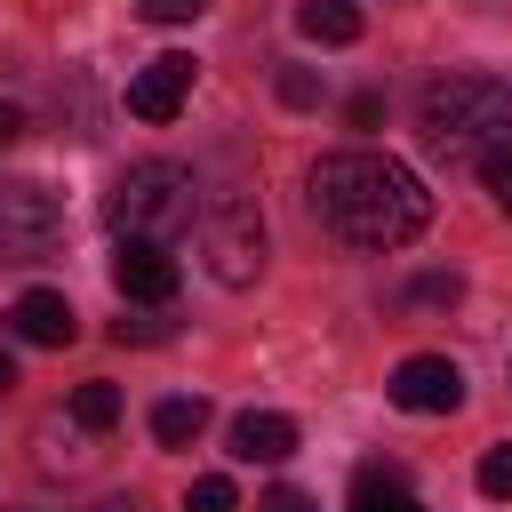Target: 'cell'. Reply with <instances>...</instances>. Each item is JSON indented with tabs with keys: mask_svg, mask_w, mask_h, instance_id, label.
<instances>
[{
	"mask_svg": "<svg viewBox=\"0 0 512 512\" xmlns=\"http://www.w3.org/2000/svg\"><path fill=\"white\" fill-rule=\"evenodd\" d=\"M184 512H240V496H232L224 472H200V480L184 488Z\"/></svg>",
	"mask_w": 512,
	"mask_h": 512,
	"instance_id": "16",
	"label": "cell"
},
{
	"mask_svg": "<svg viewBox=\"0 0 512 512\" xmlns=\"http://www.w3.org/2000/svg\"><path fill=\"white\" fill-rule=\"evenodd\" d=\"M96 512H144V504H136V496H104Z\"/></svg>",
	"mask_w": 512,
	"mask_h": 512,
	"instance_id": "26",
	"label": "cell"
},
{
	"mask_svg": "<svg viewBox=\"0 0 512 512\" xmlns=\"http://www.w3.org/2000/svg\"><path fill=\"white\" fill-rule=\"evenodd\" d=\"M296 32L320 40V48H352V40H360V8H352V0H304V8H296Z\"/></svg>",
	"mask_w": 512,
	"mask_h": 512,
	"instance_id": "12",
	"label": "cell"
},
{
	"mask_svg": "<svg viewBox=\"0 0 512 512\" xmlns=\"http://www.w3.org/2000/svg\"><path fill=\"white\" fill-rule=\"evenodd\" d=\"M72 424H80V432H112V424H120V392H112L104 376L80 384V392H72Z\"/></svg>",
	"mask_w": 512,
	"mask_h": 512,
	"instance_id": "15",
	"label": "cell"
},
{
	"mask_svg": "<svg viewBox=\"0 0 512 512\" xmlns=\"http://www.w3.org/2000/svg\"><path fill=\"white\" fill-rule=\"evenodd\" d=\"M192 96V56H152L136 80H128V112L136 120H176Z\"/></svg>",
	"mask_w": 512,
	"mask_h": 512,
	"instance_id": "8",
	"label": "cell"
},
{
	"mask_svg": "<svg viewBox=\"0 0 512 512\" xmlns=\"http://www.w3.org/2000/svg\"><path fill=\"white\" fill-rule=\"evenodd\" d=\"M64 240V208L32 176H0V264H40Z\"/></svg>",
	"mask_w": 512,
	"mask_h": 512,
	"instance_id": "5",
	"label": "cell"
},
{
	"mask_svg": "<svg viewBox=\"0 0 512 512\" xmlns=\"http://www.w3.org/2000/svg\"><path fill=\"white\" fill-rule=\"evenodd\" d=\"M112 288H120L128 304H168V296H176V256H168L160 240H120V248H112Z\"/></svg>",
	"mask_w": 512,
	"mask_h": 512,
	"instance_id": "7",
	"label": "cell"
},
{
	"mask_svg": "<svg viewBox=\"0 0 512 512\" xmlns=\"http://www.w3.org/2000/svg\"><path fill=\"white\" fill-rule=\"evenodd\" d=\"M8 392H16V360L0 352V400H8Z\"/></svg>",
	"mask_w": 512,
	"mask_h": 512,
	"instance_id": "25",
	"label": "cell"
},
{
	"mask_svg": "<svg viewBox=\"0 0 512 512\" xmlns=\"http://www.w3.org/2000/svg\"><path fill=\"white\" fill-rule=\"evenodd\" d=\"M16 136H24V112H16L8 96H0V144H16Z\"/></svg>",
	"mask_w": 512,
	"mask_h": 512,
	"instance_id": "24",
	"label": "cell"
},
{
	"mask_svg": "<svg viewBox=\"0 0 512 512\" xmlns=\"http://www.w3.org/2000/svg\"><path fill=\"white\" fill-rule=\"evenodd\" d=\"M200 8H208V0H136V16H144V24H192Z\"/></svg>",
	"mask_w": 512,
	"mask_h": 512,
	"instance_id": "19",
	"label": "cell"
},
{
	"mask_svg": "<svg viewBox=\"0 0 512 512\" xmlns=\"http://www.w3.org/2000/svg\"><path fill=\"white\" fill-rule=\"evenodd\" d=\"M200 256H208V272L224 288H248L264 272V216H256V200H240V192L208 200L200 208Z\"/></svg>",
	"mask_w": 512,
	"mask_h": 512,
	"instance_id": "4",
	"label": "cell"
},
{
	"mask_svg": "<svg viewBox=\"0 0 512 512\" xmlns=\"http://www.w3.org/2000/svg\"><path fill=\"white\" fill-rule=\"evenodd\" d=\"M392 408H408V416H448L456 400H464V368L448 360V352H416V360H400L392 368Z\"/></svg>",
	"mask_w": 512,
	"mask_h": 512,
	"instance_id": "6",
	"label": "cell"
},
{
	"mask_svg": "<svg viewBox=\"0 0 512 512\" xmlns=\"http://www.w3.org/2000/svg\"><path fill=\"white\" fill-rule=\"evenodd\" d=\"M352 512H424V496L408 488L400 464H360V480H352Z\"/></svg>",
	"mask_w": 512,
	"mask_h": 512,
	"instance_id": "11",
	"label": "cell"
},
{
	"mask_svg": "<svg viewBox=\"0 0 512 512\" xmlns=\"http://www.w3.org/2000/svg\"><path fill=\"white\" fill-rule=\"evenodd\" d=\"M256 512H320V504H312L304 488H264V496H256Z\"/></svg>",
	"mask_w": 512,
	"mask_h": 512,
	"instance_id": "21",
	"label": "cell"
},
{
	"mask_svg": "<svg viewBox=\"0 0 512 512\" xmlns=\"http://www.w3.org/2000/svg\"><path fill=\"white\" fill-rule=\"evenodd\" d=\"M312 216L344 240V248H368V256H392L408 248L424 224H432V192L416 184V168H400L392 152H328L312 168Z\"/></svg>",
	"mask_w": 512,
	"mask_h": 512,
	"instance_id": "1",
	"label": "cell"
},
{
	"mask_svg": "<svg viewBox=\"0 0 512 512\" xmlns=\"http://www.w3.org/2000/svg\"><path fill=\"white\" fill-rule=\"evenodd\" d=\"M416 128H424V152H432V160L480 168V160L512 152V88L488 80V72H448V80L424 88Z\"/></svg>",
	"mask_w": 512,
	"mask_h": 512,
	"instance_id": "2",
	"label": "cell"
},
{
	"mask_svg": "<svg viewBox=\"0 0 512 512\" xmlns=\"http://www.w3.org/2000/svg\"><path fill=\"white\" fill-rule=\"evenodd\" d=\"M232 456H240V464H280V456H296V416H280V408L232 416Z\"/></svg>",
	"mask_w": 512,
	"mask_h": 512,
	"instance_id": "10",
	"label": "cell"
},
{
	"mask_svg": "<svg viewBox=\"0 0 512 512\" xmlns=\"http://www.w3.org/2000/svg\"><path fill=\"white\" fill-rule=\"evenodd\" d=\"M480 496H496V504L512 496V440H496V448L480 456Z\"/></svg>",
	"mask_w": 512,
	"mask_h": 512,
	"instance_id": "18",
	"label": "cell"
},
{
	"mask_svg": "<svg viewBox=\"0 0 512 512\" xmlns=\"http://www.w3.org/2000/svg\"><path fill=\"white\" fill-rule=\"evenodd\" d=\"M456 296H464V280H456V272H424V280H408V296H400V304H408V312H424V304H456Z\"/></svg>",
	"mask_w": 512,
	"mask_h": 512,
	"instance_id": "17",
	"label": "cell"
},
{
	"mask_svg": "<svg viewBox=\"0 0 512 512\" xmlns=\"http://www.w3.org/2000/svg\"><path fill=\"white\" fill-rule=\"evenodd\" d=\"M480 184H488V200L512 216V152H496V160H480Z\"/></svg>",
	"mask_w": 512,
	"mask_h": 512,
	"instance_id": "20",
	"label": "cell"
},
{
	"mask_svg": "<svg viewBox=\"0 0 512 512\" xmlns=\"http://www.w3.org/2000/svg\"><path fill=\"white\" fill-rule=\"evenodd\" d=\"M192 216H200V184H192V168H176V160H136V168H120L112 176V192H104V224L120 232V240H184L192 232Z\"/></svg>",
	"mask_w": 512,
	"mask_h": 512,
	"instance_id": "3",
	"label": "cell"
},
{
	"mask_svg": "<svg viewBox=\"0 0 512 512\" xmlns=\"http://www.w3.org/2000/svg\"><path fill=\"white\" fill-rule=\"evenodd\" d=\"M200 432H208V400H184V392H176V400L152 408V440H160V448H192Z\"/></svg>",
	"mask_w": 512,
	"mask_h": 512,
	"instance_id": "13",
	"label": "cell"
},
{
	"mask_svg": "<svg viewBox=\"0 0 512 512\" xmlns=\"http://www.w3.org/2000/svg\"><path fill=\"white\" fill-rule=\"evenodd\" d=\"M280 96H288V104H320V88H312V72H280Z\"/></svg>",
	"mask_w": 512,
	"mask_h": 512,
	"instance_id": "22",
	"label": "cell"
},
{
	"mask_svg": "<svg viewBox=\"0 0 512 512\" xmlns=\"http://www.w3.org/2000/svg\"><path fill=\"white\" fill-rule=\"evenodd\" d=\"M376 112H384V96H376V88H360V96H352V128H376Z\"/></svg>",
	"mask_w": 512,
	"mask_h": 512,
	"instance_id": "23",
	"label": "cell"
},
{
	"mask_svg": "<svg viewBox=\"0 0 512 512\" xmlns=\"http://www.w3.org/2000/svg\"><path fill=\"white\" fill-rule=\"evenodd\" d=\"M112 336H120V344H168V336H176V312H168V304H128V312L112 320Z\"/></svg>",
	"mask_w": 512,
	"mask_h": 512,
	"instance_id": "14",
	"label": "cell"
},
{
	"mask_svg": "<svg viewBox=\"0 0 512 512\" xmlns=\"http://www.w3.org/2000/svg\"><path fill=\"white\" fill-rule=\"evenodd\" d=\"M8 328H16L24 344H72V336H80V312H72L56 288H24L16 312H8Z\"/></svg>",
	"mask_w": 512,
	"mask_h": 512,
	"instance_id": "9",
	"label": "cell"
}]
</instances>
